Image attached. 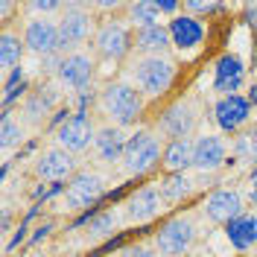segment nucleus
Returning a JSON list of instances; mask_svg holds the SVG:
<instances>
[{"instance_id":"1","label":"nucleus","mask_w":257,"mask_h":257,"mask_svg":"<svg viewBox=\"0 0 257 257\" xmlns=\"http://www.w3.org/2000/svg\"><path fill=\"white\" fill-rule=\"evenodd\" d=\"M99 108L108 117V123L126 128V126L141 120V114L146 108V96L132 82H111L99 94Z\"/></svg>"},{"instance_id":"2","label":"nucleus","mask_w":257,"mask_h":257,"mask_svg":"<svg viewBox=\"0 0 257 257\" xmlns=\"http://www.w3.org/2000/svg\"><path fill=\"white\" fill-rule=\"evenodd\" d=\"M178 67L170 56H149V59H135L128 76H132V85L146 96V99H155V96H164L173 82H176Z\"/></svg>"},{"instance_id":"3","label":"nucleus","mask_w":257,"mask_h":257,"mask_svg":"<svg viewBox=\"0 0 257 257\" xmlns=\"http://www.w3.org/2000/svg\"><path fill=\"white\" fill-rule=\"evenodd\" d=\"M161 138L149 128H138L135 135H128L126 152H123V170L126 176H144L155 164H161Z\"/></svg>"},{"instance_id":"4","label":"nucleus","mask_w":257,"mask_h":257,"mask_svg":"<svg viewBox=\"0 0 257 257\" xmlns=\"http://www.w3.org/2000/svg\"><path fill=\"white\" fill-rule=\"evenodd\" d=\"M196 222L193 216H173L161 225L152 237V245L161 257H184L196 242Z\"/></svg>"},{"instance_id":"5","label":"nucleus","mask_w":257,"mask_h":257,"mask_svg":"<svg viewBox=\"0 0 257 257\" xmlns=\"http://www.w3.org/2000/svg\"><path fill=\"white\" fill-rule=\"evenodd\" d=\"M59 24V53H76V50L91 38V32H94V21L91 15L76 6V3H70V6H64L62 18L56 21Z\"/></svg>"},{"instance_id":"6","label":"nucleus","mask_w":257,"mask_h":257,"mask_svg":"<svg viewBox=\"0 0 257 257\" xmlns=\"http://www.w3.org/2000/svg\"><path fill=\"white\" fill-rule=\"evenodd\" d=\"M105 196V181L91 173V170H79L76 176L67 181V187L62 193L64 210H88Z\"/></svg>"},{"instance_id":"7","label":"nucleus","mask_w":257,"mask_h":257,"mask_svg":"<svg viewBox=\"0 0 257 257\" xmlns=\"http://www.w3.org/2000/svg\"><path fill=\"white\" fill-rule=\"evenodd\" d=\"M94 138H96V126L85 108L73 111L64 120L62 128H56V146L67 149L70 155H79L88 146H94Z\"/></svg>"},{"instance_id":"8","label":"nucleus","mask_w":257,"mask_h":257,"mask_svg":"<svg viewBox=\"0 0 257 257\" xmlns=\"http://www.w3.org/2000/svg\"><path fill=\"white\" fill-rule=\"evenodd\" d=\"M94 53L99 59H105V62H117V59H123L128 50L135 47V38H132V32H128L126 24H120V21H105L99 30L94 32Z\"/></svg>"},{"instance_id":"9","label":"nucleus","mask_w":257,"mask_h":257,"mask_svg":"<svg viewBox=\"0 0 257 257\" xmlns=\"http://www.w3.org/2000/svg\"><path fill=\"white\" fill-rule=\"evenodd\" d=\"M248 120H251V102L245 99V94L219 96L213 102V123L222 135H240L248 126Z\"/></svg>"},{"instance_id":"10","label":"nucleus","mask_w":257,"mask_h":257,"mask_svg":"<svg viewBox=\"0 0 257 257\" xmlns=\"http://www.w3.org/2000/svg\"><path fill=\"white\" fill-rule=\"evenodd\" d=\"M202 213L208 216L210 222L225 228L231 219H237L240 213H245V199H242V193L237 187H216L202 202Z\"/></svg>"},{"instance_id":"11","label":"nucleus","mask_w":257,"mask_h":257,"mask_svg":"<svg viewBox=\"0 0 257 257\" xmlns=\"http://www.w3.org/2000/svg\"><path fill=\"white\" fill-rule=\"evenodd\" d=\"M76 173H79V170H76V155H70L62 146H50V149H44V152L35 158V176L41 178V181L62 184L64 178L70 181Z\"/></svg>"},{"instance_id":"12","label":"nucleus","mask_w":257,"mask_h":257,"mask_svg":"<svg viewBox=\"0 0 257 257\" xmlns=\"http://www.w3.org/2000/svg\"><path fill=\"white\" fill-rule=\"evenodd\" d=\"M199 114L193 108V102H176L158 117V135L167 141H187L196 128Z\"/></svg>"},{"instance_id":"13","label":"nucleus","mask_w":257,"mask_h":257,"mask_svg":"<svg viewBox=\"0 0 257 257\" xmlns=\"http://www.w3.org/2000/svg\"><path fill=\"white\" fill-rule=\"evenodd\" d=\"M24 44L30 53L47 59L59 53V24L50 21V18H35L32 15L24 27Z\"/></svg>"},{"instance_id":"14","label":"nucleus","mask_w":257,"mask_h":257,"mask_svg":"<svg viewBox=\"0 0 257 257\" xmlns=\"http://www.w3.org/2000/svg\"><path fill=\"white\" fill-rule=\"evenodd\" d=\"M56 79L70 91H88L91 82H94V56H88L85 50L67 53L62 59V67H59Z\"/></svg>"},{"instance_id":"15","label":"nucleus","mask_w":257,"mask_h":257,"mask_svg":"<svg viewBox=\"0 0 257 257\" xmlns=\"http://www.w3.org/2000/svg\"><path fill=\"white\" fill-rule=\"evenodd\" d=\"M167 30H170V41H173V47L181 50V53H193V50H199L202 47V41H205V35H208L205 21H202V18L187 15V12L170 18Z\"/></svg>"},{"instance_id":"16","label":"nucleus","mask_w":257,"mask_h":257,"mask_svg":"<svg viewBox=\"0 0 257 257\" xmlns=\"http://www.w3.org/2000/svg\"><path fill=\"white\" fill-rule=\"evenodd\" d=\"M245 82V64L240 56L234 53H222L216 62H213V91L219 96H231L237 94Z\"/></svg>"},{"instance_id":"17","label":"nucleus","mask_w":257,"mask_h":257,"mask_svg":"<svg viewBox=\"0 0 257 257\" xmlns=\"http://www.w3.org/2000/svg\"><path fill=\"white\" fill-rule=\"evenodd\" d=\"M228 158V144L219 135H199L193 138V170L216 173Z\"/></svg>"},{"instance_id":"18","label":"nucleus","mask_w":257,"mask_h":257,"mask_svg":"<svg viewBox=\"0 0 257 257\" xmlns=\"http://www.w3.org/2000/svg\"><path fill=\"white\" fill-rule=\"evenodd\" d=\"M164 210V199H161L158 184H144L138 190H132L126 199V216L132 222H149Z\"/></svg>"},{"instance_id":"19","label":"nucleus","mask_w":257,"mask_h":257,"mask_svg":"<svg viewBox=\"0 0 257 257\" xmlns=\"http://www.w3.org/2000/svg\"><path fill=\"white\" fill-rule=\"evenodd\" d=\"M126 141L128 135L120 126L114 123H105V126L96 128V138H94V152L102 164H123V152H126Z\"/></svg>"},{"instance_id":"20","label":"nucleus","mask_w":257,"mask_h":257,"mask_svg":"<svg viewBox=\"0 0 257 257\" xmlns=\"http://www.w3.org/2000/svg\"><path fill=\"white\" fill-rule=\"evenodd\" d=\"M222 231H225L228 245H231L234 251H251V248L257 245V216L248 213V210L240 213L237 219H231Z\"/></svg>"},{"instance_id":"21","label":"nucleus","mask_w":257,"mask_h":257,"mask_svg":"<svg viewBox=\"0 0 257 257\" xmlns=\"http://www.w3.org/2000/svg\"><path fill=\"white\" fill-rule=\"evenodd\" d=\"M56 105H59V94L50 85H44L24 99V120L30 126H44L50 114H56Z\"/></svg>"},{"instance_id":"22","label":"nucleus","mask_w":257,"mask_h":257,"mask_svg":"<svg viewBox=\"0 0 257 257\" xmlns=\"http://www.w3.org/2000/svg\"><path fill=\"white\" fill-rule=\"evenodd\" d=\"M170 47H173V41H170V30H167L164 24L135 32V50H138L144 59H149V56H167Z\"/></svg>"},{"instance_id":"23","label":"nucleus","mask_w":257,"mask_h":257,"mask_svg":"<svg viewBox=\"0 0 257 257\" xmlns=\"http://www.w3.org/2000/svg\"><path fill=\"white\" fill-rule=\"evenodd\" d=\"M161 167L167 173H187V170H193V138H187V141H167L164 144V155H161Z\"/></svg>"},{"instance_id":"24","label":"nucleus","mask_w":257,"mask_h":257,"mask_svg":"<svg viewBox=\"0 0 257 257\" xmlns=\"http://www.w3.org/2000/svg\"><path fill=\"white\" fill-rule=\"evenodd\" d=\"M158 190L164 205H178L184 202L193 190H196V181H193L187 173H167V176L158 181Z\"/></svg>"},{"instance_id":"25","label":"nucleus","mask_w":257,"mask_h":257,"mask_svg":"<svg viewBox=\"0 0 257 257\" xmlns=\"http://www.w3.org/2000/svg\"><path fill=\"white\" fill-rule=\"evenodd\" d=\"M24 50H27V44H24V38H21L18 32H12V30L0 32V67H3L6 73H12V70L21 67Z\"/></svg>"},{"instance_id":"26","label":"nucleus","mask_w":257,"mask_h":257,"mask_svg":"<svg viewBox=\"0 0 257 257\" xmlns=\"http://www.w3.org/2000/svg\"><path fill=\"white\" fill-rule=\"evenodd\" d=\"M128 21L135 24V30L158 27V24H161L158 0H138V3H132V6H128Z\"/></svg>"},{"instance_id":"27","label":"nucleus","mask_w":257,"mask_h":257,"mask_svg":"<svg viewBox=\"0 0 257 257\" xmlns=\"http://www.w3.org/2000/svg\"><path fill=\"white\" fill-rule=\"evenodd\" d=\"M85 228H88V237L91 240H105V237H111L114 231L120 228V216L114 210H96Z\"/></svg>"},{"instance_id":"28","label":"nucleus","mask_w":257,"mask_h":257,"mask_svg":"<svg viewBox=\"0 0 257 257\" xmlns=\"http://www.w3.org/2000/svg\"><path fill=\"white\" fill-rule=\"evenodd\" d=\"M231 155L240 161V164H257V126L245 128L234 138L231 144Z\"/></svg>"},{"instance_id":"29","label":"nucleus","mask_w":257,"mask_h":257,"mask_svg":"<svg viewBox=\"0 0 257 257\" xmlns=\"http://www.w3.org/2000/svg\"><path fill=\"white\" fill-rule=\"evenodd\" d=\"M24 138H27V128H24V123H21V120H15V117H12V111L6 108V111H3V120H0V146L9 152V149H12V146H18Z\"/></svg>"},{"instance_id":"30","label":"nucleus","mask_w":257,"mask_h":257,"mask_svg":"<svg viewBox=\"0 0 257 257\" xmlns=\"http://www.w3.org/2000/svg\"><path fill=\"white\" fill-rule=\"evenodd\" d=\"M24 91H27V79H24V70L18 67V70H12V73L6 76V85H3V102L12 105Z\"/></svg>"},{"instance_id":"31","label":"nucleus","mask_w":257,"mask_h":257,"mask_svg":"<svg viewBox=\"0 0 257 257\" xmlns=\"http://www.w3.org/2000/svg\"><path fill=\"white\" fill-rule=\"evenodd\" d=\"M184 12L193 18L202 15H213V12H222V3H213V0H184ZM205 21V18H202Z\"/></svg>"},{"instance_id":"32","label":"nucleus","mask_w":257,"mask_h":257,"mask_svg":"<svg viewBox=\"0 0 257 257\" xmlns=\"http://www.w3.org/2000/svg\"><path fill=\"white\" fill-rule=\"evenodd\" d=\"M27 9L35 12V18H47L53 12H64V3H56V0H32Z\"/></svg>"},{"instance_id":"33","label":"nucleus","mask_w":257,"mask_h":257,"mask_svg":"<svg viewBox=\"0 0 257 257\" xmlns=\"http://www.w3.org/2000/svg\"><path fill=\"white\" fill-rule=\"evenodd\" d=\"M117 257H161V254L155 251V245H149V242H138V245H126Z\"/></svg>"},{"instance_id":"34","label":"nucleus","mask_w":257,"mask_h":257,"mask_svg":"<svg viewBox=\"0 0 257 257\" xmlns=\"http://www.w3.org/2000/svg\"><path fill=\"white\" fill-rule=\"evenodd\" d=\"M248 202L257 208V167L251 170V176H248Z\"/></svg>"},{"instance_id":"35","label":"nucleus","mask_w":257,"mask_h":257,"mask_svg":"<svg viewBox=\"0 0 257 257\" xmlns=\"http://www.w3.org/2000/svg\"><path fill=\"white\" fill-rule=\"evenodd\" d=\"M50 228H53V225H38V228H35V234H32V242H38V240H41V237H47V234H50Z\"/></svg>"},{"instance_id":"36","label":"nucleus","mask_w":257,"mask_h":257,"mask_svg":"<svg viewBox=\"0 0 257 257\" xmlns=\"http://www.w3.org/2000/svg\"><path fill=\"white\" fill-rule=\"evenodd\" d=\"M245 99L251 102V108H257V85H251V88H248V94H245Z\"/></svg>"}]
</instances>
